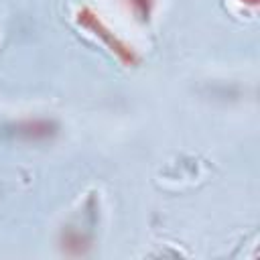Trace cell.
Returning <instances> with one entry per match:
<instances>
[{
	"mask_svg": "<svg viewBox=\"0 0 260 260\" xmlns=\"http://www.w3.org/2000/svg\"><path fill=\"white\" fill-rule=\"evenodd\" d=\"M77 20H79V24H83V26H87V28H91L93 30V35H98V37H102L108 45H110V49L112 51H116L118 55H120V59L122 61H126V63H134L136 61V55H134V51L130 49V47H126L122 41H118L104 24H102V20L91 12V10H87V8H83L79 14H77Z\"/></svg>",
	"mask_w": 260,
	"mask_h": 260,
	"instance_id": "cell-1",
	"label": "cell"
},
{
	"mask_svg": "<svg viewBox=\"0 0 260 260\" xmlns=\"http://www.w3.org/2000/svg\"><path fill=\"white\" fill-rule=\"evenodd\" d=\"M53 124L51 122H45V120H28L24 124L18 126V132L20 134H26L28 138H45L49 136L53 130Z\"/></svg>",
	"mask_w": 260,
	"mask_h": 260,
	"instance_id": "cell-2",
	"label": "cell"
},
{
	"mask_svg": "<svg viewBox=\"0 0 260 260\" xmlns=\"http://www.w3.org/2000/svg\"><path fill=\"white\" fill-rule=\"evenodd\" d=\"M242 2H248V4H256V0H242Z\"/></svg>",
	"mask_w": 260,
	"mask_h": 260,
	"instance_id": "cell-3",
	"label": "cell"
}]
</instances>
